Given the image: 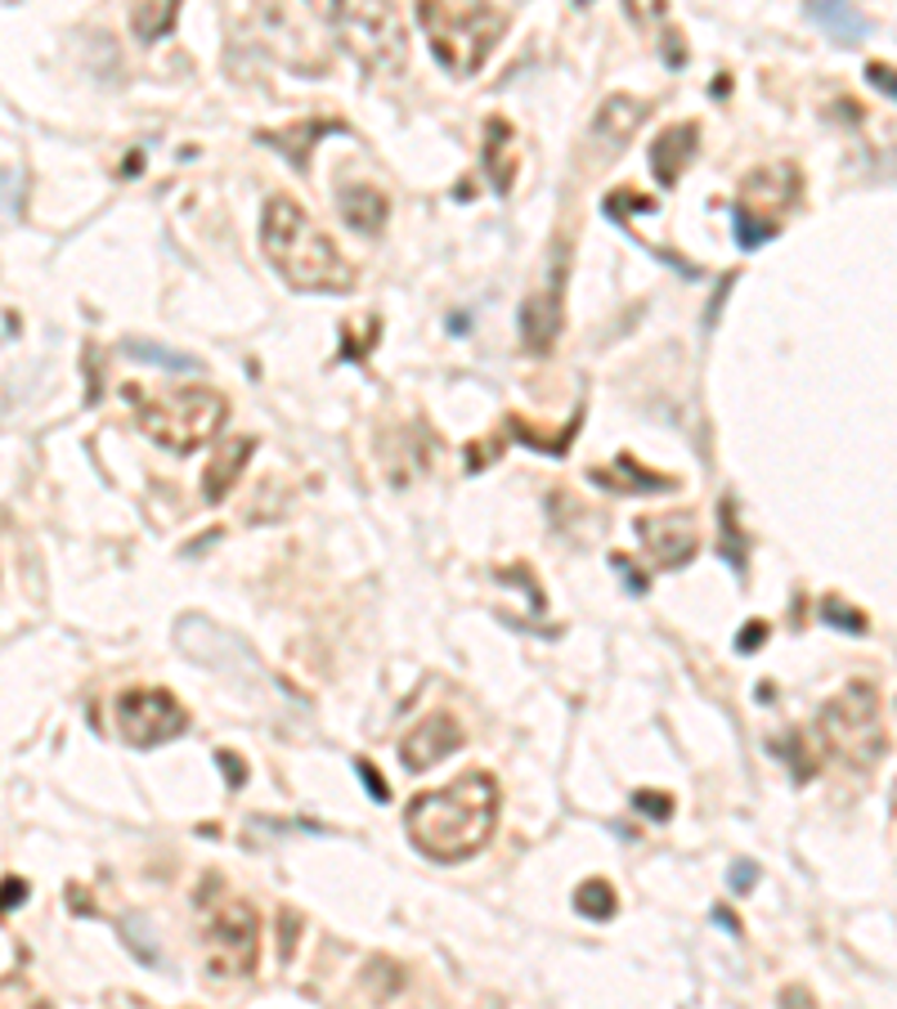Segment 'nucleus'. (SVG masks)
<instances>
[{
  "mask_svg": "<svg viewBox=\"0 0 897 1009\" xmlns=\"http://www.w3.org/2000/svg\"><path fill=\"white\" fill-rule=\"evenodd\" d=\"M498 821V780L490 771H467L444 790L417 795L404 813L409 839L431 861H467L476 857Z\"/></svg>",
  "mask_w": 897,
  "mask_h": 1009,
  "instance_id": "1",
  "label": "nucleus"
},
{
  "mask_svg": "<svg viewBox=\"0 0 897 1009\" xmlns=\"http://www.w3.org/2000/svg\"><path fill=\"white\" fill-rule=\"evenodd\" d=\"M261 248L274 270L301 292H346L355 270L332 248V239L310 220V211L292 198H270L261 220Z\"/></svg>",
  "mask_w": 897,
  "mask_h": 1009,
  "instance_id": "2",
  "label": "nucleus"
},
{
  "mask_svg": "<svg viewBox=\"0 0 897 1009\" xmlns=\"http://www.w3.org/2000/svg\"><path fill=\"white\" fill-rule=\"evenodd\" d=\"M512 14L498 6H444V0H422L417 28L431 41V54L454 77H476L494 54L498 37L507 32Z\"/></svg>",
  "mask_w": 897,
  "mask_h": 1009,
  "instance_id": "3",
  "label": "nucleus"
},
{
  "mask_svg": "<svg viewBox=\"0 0 897 1009\" xmlns=\"http://www.w3.org/2000/svg\"><path fill=\"white\" fill-rule=\"evenodd\" d=\"M131 404H135V422L149 440L175 448V454H189V448L206 444L224 417H230V400L220 391H206V386H175V391H162V395H149L140 386H127Z\"/></svg>",
  "mask_w": 897,
  "mask_h": 1009,
  "instance_id": "4",
  "label": "nucleus"
},
{
  "mask_svg": "<svg viewBox=\"0 0 897 1009\" xmlns=\"http://www.w3.org/2000/svg\"><path fill=\"white\" fill-rule=\"evenodd\" d=\"M198 951H202L206 978H215V982L252 978L256 960H261V916L252 911V902H243V897H224L202 925Z\"/></svg>",
  "mask_w": 897,
  "mask_h": 1009,
  "instance_id": "5",
  "label": "nucleus"
},
{
  "mask_svg": "<svg viewBox=\"0 0 897 1009\" xmlns=\"http://www.w3.org/2000/svg\"><path fill=\"white\" fill-rule=\"evenodd\" d=\"M817 727H822V740L853 767H870L888 749L879 727V696L870 683H848L835 700H826Z\"/></svg>",
  "mask_w": 897,
  "mask_h": 1009,
  "instance_id": "6",
  "label": "nucleus"
},
{
  "mask_svg": "<svg viewBox=\"0 0 897 1009\" xmlns=\"http://www.w3.org/2000/svg\"><path fill=\"white\" fill-rule=\"evenodd\" d=\"M323 14L369 72L404 68V14L395 6H327Z\"/></svg>",
  "mask_w": 897,
  "mask_h": 1009,
  "instance_id": "7",
  "label": "nucleus"
},
{
  "mask_svg": "<svg viewBox=\"0 0 897 1009\" xmlns=\"http://www.w3.org/2000/svg\"><path fill=\"white\" fill-rule=\"evenodd\" d=\"M189 714L171 692L158 687H131L118 696V731L131 749H158L175 736H184Z\"/></svg>",
  "mask_w": 897,
  "mask_h": 1009,
  "instance_id": "8",
  "label": "nucleus"
},
{
  "mask_svg": "<svg viewBox=\"0 0 897 1009\" xmlns=\"http://www.w3.org/2000/svg\"><path fill=\"white\" fill-rule=\"evenodd\" d=\"M795 202H799V171L790 162H772V167H754L740 180V193H736L732 215L780 230V211L795 206Z\"/></svg>",
  "mask_w": 897,
  "mask_h": 1009,
  "instance_id": "9",
  "label": "nucleus"
},
{
  "mask_svg": "<svg viewBox=\"0 0 897 1009\" xmlns=\"http://www.w3.org/2000/svg\"><path fill=\"white\" fill-rule=\"evenodd\" d=\"M637 538L655 556V566L678 571L701 552V529L692 512H659V516H637Z\"/></svg>",
  "mask_w": 897,
  "mask_h": 1009,
  "instance_id": "10",
  "label": "nucleus"
},
{
  "mask_svg": "<svg viewBox=\"0 0 897 1009\" xmlns=\"http://www.w3.org/2000/svg\"><path fill=\"white\" fill-rule=\"evenodd\" d=\"M463 740L467 736H463V723L454 714H431L400 740V758H404L409 771H431L440 758L463 749Z\"/></svg>",
  "mask_w": 897,
  "mask_h": 1009,
  "instance_id": "11",
  "label": "nucleus"
},
{
  "mask_svg": "<svg viewBox=\"0 0 897 1009\" xmlns=\"http://www.w3.org/2000/svg\"><path fill=\"white\" fill-rule=\"evenodd\" d=\"M646 122V103L642 99H628V94H611L606 103H602V112L593 118V140L602 144V153L606 158H615L633 135H637V127Z\"/></svg>",
  "mask_w": 897,
  "mask_h": 1009,
  "instance_id": "12",
  "label": "nucleus"
},
{
  "mask_svg": "<svg viewBox=\"0 0 897 1009\" xmlns=\"http://www.w3.org/2000/svg\"><path fill=\"white\" fill-rule=\"evenodd\" d=\"M696 149H701V127L696 122H683V127H668L655 144H651V171L659 184H678L683 171L696 162Z\"/></svg>",
  "mask_w": 897,
  "mask_h": 1009,
  "instance_id": "13",
  "label": "nucleus"
},
{
  "mask_svg": "<svg viewBox=\"0 0 897 1009\" xmlns=\"http://www.w3.org/2000/svg\"><path fill=\"white\" fill-rule=\"evenodd\" d=\"M561 332V287H538L521 301V342L543 355Z\"/></svg>",
  "mask_w": 897,
  "mask_h": 1009,
  "instance_id": "14",
  "label": "nucleus"
},
{
  "mask_svg": "<svg viewBox=\"0 0 897 1009\" xmlns=\"http://www.w3.org/2000/svg\"><path fill=\"white\" fill-rule=\"evenodd\" d=\"M336 211L346 215L351 230H360V234H382V224H386V215H391V202H386V193H382L377 184L351 180V184L336 189Z\"/></svg>",
  "mask_w": 897,
  "mask_h": 1009,
  "instance_id": "15",
  "label": "nucleus"
},
{
  "mask_svg": "<svg viewBox=\"0 0 897 1009\" xmlns=\"http://www.w3.org/2000/svg\"><path fill=\"white\" fill-rule=\"evenodd\" d=\"M252 448H256V440H230L220 448V454L211 458V467H206V476H202V494H206V503H220L224 494L234 490V481H239V472H243V463L252 458Z\"/></svg>",
  "mask_w": 897,
  "mask_h": 1009,
  "instance_id": "16",
  "label": "nucleus"
},
{
  "mask_svg": "<svg viewBox=\"0 0 897 1009\" xmlns=\"http://www.w3.org/2000/svg\"><path fill=\"white\" fill-rule=\"evenodd\" d=\"M808 19L817 23V28H826L835 41H844V46H857L866 32H870V19L861 14V10H853V6H830V0H817V6H808Z\"/></svg>",
  "mask_w": 897,
  "mask_h": 1009,
  "instance_id": "17",
  "label": "nucleus"
},
{
  "mask_svg": "<svg viewBox=\"0 0 897 1009\" xmlns=\"http://www.w3.org/2000/svg\"><path fill=\"white\" fill-rule=\"evenodd\" d=\"M619 472H628V476H611L606 467H597L593 472V481H602V485H611V490H633V494H659V490H678V481L673 476H642V467L624 454L619 458Z\"/></svg>",
  "mask_w": 897,
  "mask_h": 1009,
  "instance_id": "18",
  "label": "nucleus"
},
{
  "mask_svg": "<svg viewBox=\"0 0 897 1009\" xmlns=\"http://www.w3.org/2000/svg\"><path fill=\"white\" fill-rule=\"evenodd\" d=\"M575 911L588 916V920H611L619 911V897H615V888L606 879H584L575 888Z\"/></svg>",
  "mask_w": 897,
  "mask_h": 1009,
  "instance_id": "19",
  "label": "nucleus"
},
{
  "mask_svg": "<svg viewBox=\"0 0 897 1009\" xmlns=\"http://www.w3.org/2000/svg\"><path fill=\"white\" fill-rule=\"evenodd\" d=\"M327 131H342V127H336V122H314L310 131H305V127H292V131H279V135H265V140H270L274 149H283L296 167H305V162H310L314 140H319V135H327Z\"/></svg>",
  "mask_w": 897,
  "mask_h": 1009,
  "instance_id": "20",
  "label": "nucleus"
},
{
  "mask_svg": "<svg viewBox=\"0 0 897 1009\" xmlns=\"http://www.w3.org/2000/svg\"><path fill=\"white\" fill-rule=\"evenodd\" d=\"M175 6H135L131 10V32L144 41V46H153V41H162V32H171L175 28Z\"/></svg>",
  "mask_w": 897,
  "mask_h": 1009,
  "instance_id": "21",
  "label": "nucleus"
},
{
  "mask_svg": "<svg viewBox=\"0 0 897 1009\" xmlns=\"http://www.w3.org/2000/svg\"><path fill=\"white\" fill-rule=\"evenodd\" d=\"M122 351L131 355V360H144V364H158V369H175V373H193L198 369V360L193 355H184V351H171V346H153V342H122Z\"/></svg>",
  "mask_w": 897,
  "mask_h": 1009,
  "instance_id": "22",
  "label": "nucleus"
},
{
  "mask_svg": "<svg viewBox=\"0 0 897 1009\" xmlns=\"http://www.w3.org/2000/svg\"><path fill=\"white\" fill-rule=\"evenodd\" d=\"M718 521H723V556L736 571H745V547H740V529H736V498L718 503Z\"/></svg>",
  "mask_w": 897,
  "mask_h": 1009,
  "instance_id": "23",
  "label": "nucleus"
},
{
  "mask_svg": "<svg viewBox=\"0 0 897 1009\" xmlns=\"http://www.w3.org/2000/svg\"><path fill=\"white\" fill-rule=\"evenodd\" d=\"M822 619H826L830 628H848V633H866V628H870V619H866L857 606L839 602V597H826V602H822Z\"/></svg>",
  "mask_w": 897,
  "mask_h": 1009,
  "instance_id": "24",
  "label": "nucleus"
},
{
  "mask_svg": "<svg viewBox=\"0 0 897 1009\" xmlns=\"http://www.w3.org/2000/svg\"><path fill=\"white\" fill-rule=\"evenodd\" d=\"M772 749H785V754H790V767H795V780H808L813 771H817V763L804 754V736L795 731V736H785V740H776Z\"/></svg>",
  "mask_w": 897,
  "mask_h": 1009,
  "instance_id": "25",
  "label": "nucleus"
},
{
  "mask_svg": "<svg viewBox=\"0 0 897 1009\" xmlns=\"http://www.w3.org/2000/svg\"><path fill=\"white\" fill-rule=\"evenodd\" d=\"M633 804H637V813H646V817H655V821H668V817H673V799L659 795V790H637Z\"/></svg>",
  "mask_w": 897,
  "mask_h": 1009,
  "instance_id": "26",
  "label": "nucleus"
},
{
  "mask_svg": "<svg viewBox=\"0 0 897 1009\" xmlns=\"http://www.w3.org/2000/svg\"><path fill=\"white\" fill-rule=\"evenodd\" d=\"M122 934H127V942H131V951L140 956V960H149V965H158V951L149 947V934H144V920L140 916H131L127 925H122Z\"/></svg>",
  "mask_w": 897,
  "mask_h": 1009,
  "instance_id": "27",
  "label": "nucleus"
},
{
  "mask_svg": "<svg viewBox=\"0 0 897 1009\" xmlns=\"http://www.w3.org/2000/svg\"><path fill=\"white\" fill-rule=\"evenodd\" d=\"M651 206H655V202L642 198V193H611V198H606V215H611V220H619L624 211H651Z\"/></svg>",
  "mask_w": 897,
  "mask_h": 1009,
  "instance_id": "28",
  "label": "nucleus"
},
{
  "mask_svg": "<svg viewBox=\"0 0 897 1009\" xmlns=\"http://www.w3.org/2000/svg\"><path fill=\"white\" fill-rule=\"evenodd\" d=\"M32 888H28V879H19V875H10L6 884H0V916L6 911H14V907H23V897H28Z\"/></svg>",
  "mask_w": 897,
  "mask_h": 1009,
  "instance_id": "29",
  "label": "nucleus"
},
{
  "mask_svg": "<svg viewBox=\"0 0 897 1009\" xmlns=\"http://www.w3.org/2000/svg\"><path fill=\"white\" fill-rule=\"evenodd\" d=\"M866 81H870L875 90H884V94L897 103V68H888V63H866Z\"/></svg>",
  "mask_w": 897,
  "mask_h": 1009,
  "instance_id": "30",
  "label": "nucleus"
},
{
  "mask_svg": "<svg viewBox=\"0 0 897 1009\" xmlns=\"http://www.w3.org/2000/svg\"><path fill=\"white\" fill-rule=\"evenodd\" d=\"M279 925H283V938H279V956H283V960H292V947H296V929H301V916H296V911H283V916H279Z\"/></svg>",
  "mask_w": 897,
  "mask_h": 1009,
  "instance_id": "31",
  "label": "nucleus"
},
{
  "mask_svg": "<svg viewBox=\"0 0 897 1009\" xmlns=\"http://www.w3.org/2000/svg\"><path fill=\"white\" fill-rule=\"evenodd\" d=\"M215 758H220V771H224V780H230V785H243V780H248V767H243V758H239V754L220 749Z\"/></svg>",
  "mask_w": 897,
  "mask_h": 1009,
  "instance_id": "32",
  "label": "nucleus"
},
{
  "mask_svg": "<svg viewBox=\"0 0 897 1009\" xmlns=\"http://www.w3.org/2000/svg\"><path fill=\"white\" fill-rule=\"evenodd\" d=\"M360 776H364V785H369V795H373L377 804H382V799H391V795H386V780H382V771H373L369 763H360Z\"/></svg>",
  "mask_w": 897,
  "mask_h": 1009,
  "instance_id": "33",
  "label": "nucleus"
},
{
  "mask_svg": "<svg viewBox=\"0 0 897 1009\" xmlns=\"http://www.w3.org/2000/svg\"><path fill=\"white\" fill-rule=\"evenodd\" d=\"M767 637V624H749L740 637H736V650H745V655H754L758 650V642Z\"/></svg>",
  "mask_w": 897,
  "mask_h": 1009,
  "instance_id": "34",
  "label": "nucleus"
},
{
  "mask_svg": "<svg viewBox=\"0 0 897 1009\" xmlns=\"http://www.w3.org/2000/svg\"><path fill=\"white\" fill-rule=\"evenodd\" d=\"M754 879H758V870H754V861H740L736 870H732V888H754Z\"/></svg>",
  "mask_w": 897,
  "mask_h": 1009,
  "instance_id": "35",
  "label": "nucleus"
},
{
  "mask_svg": "<svg viewBox=\"0 0 897 1009\" xmlns=\"http://www.w3.org/2000/svg\"><path fill=\"white\" fill-rule=\"evenodd\" d=\"M780 1005H785V1009H813V996H804L799 987H790V991L780 996Z\"/></svg>",
  "mask_w": 897,
  "mask_h": 1009,
  "instance_id": "36",
  "label": "nucleus"
},
{
  "mask_svg": "<svg viewBox=\"0 0 897 1009\" xmlns=\"http://www.w3.org/2000/svg\"><path fill=\"white\" fill-rule=\"evenodd\" d=\"M714 920L723 925V929H732V934H740V920L732 916V911H714Z\"/></svg>",
  "mask_w": 897,
  "mask_h": 1009,
  "instance_id": "37",
  "label": "nucleus"
}]
</instances>
